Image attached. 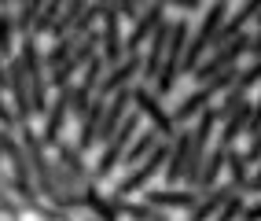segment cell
Listing matches in <instances>:
<instances>
[{
    "label": "cell",
    "instance_id": "7",
    "mask_svg": "<svg viewBox=\"0 0 261 221\" xmlns=\"http://www.w3.org/2000/svg\"><path fill=\"white\" fill-rule=\"evenodd\" d=\"M99 59L103 66H118L125 59V44H121V19L114 15V4H103V26H99Z\"/></svg>",
    "mask_w": 261,
    "mask_h": 221
},
{
    "label": "cell",
    "instance_id": "4",
    "mask_svg": "<svg viewBox=\"0 0 261 221\" xmlns=\"http://www.w3.org/2000/svg\"><path fill=\"white\" fill-rule=\"evenodd\" d=\"M136 133H140V114L129 111V114H125V122L118 126V133H114L107 144H103V155H99V162H96V169H92V177H89L92 184L103 181V177H111L114 169H118V162H121V155H125V148L133 144Z\"/></svg>",
    "mask_w": 261,
    "mask_h": 221
},
{
    "label": "cell",
    "instance_id": "2",
    "mask_svg": "<svg viewBox=\"0 0 261 221\" xmlns=\"http://www.w3.org/2000/svg\"><path fill=\"white\" fill-rule=\"evenodd\" d=\"M188 37H191V26L180 15L173 22V33H169V44H166V56H162V66H159V78H154V96H166L180 78V59H184V48H188Z\"/></svg>",
    "mask_w": 261,
    "mask_h": 221
},
{
    "label": "cell",
    "instance_id": "35",
    "mask_svg": "<svg viewBox=\"0 0 261 221\" xmlns=\"http://www.w3.org/2000/svg\"><path fill=\"white\" fill-rule=\"evenodd\" d=\"M4 89H8V74H4V63H0V96H4Z\"/></svg>",
    "mask_w": 261,
    "mask_h": 221
},
{
    "label": "cell",
    "instance_id": "1",
    "mask_svg": "<svg viewBox=\"0 0 261 221\" xmlns=\"http://www.w3.org/2000/svg\"><path fill=\"white\" fill-rule=\"evenodd\" d=\"M19 144H22V155H26L30 174L37 177V195L48 199L51 207L66 210V207H70V199L63 195L59 181H56V166H51V159H48V148L41 140V133H33L30 126H19Z\"/></svg>",
    "mask_w": 261,
    "mask_h": 221
},
{
    "label": "cell",
    "instance_id": "18",
    "mask_svg": "<svg viewBox=\"0 0 261 221\" xmlns=\"http://www.w3.org/2000/svg\"><path fill=\"white\" fill-rule=\"evenodd\" d=\"M159 144H162V137H159L154 129H140V133L133 137V144L125 148V155H121V162H118V166H125V169L140 166V162H144V159L151 155V151L159 148Z\"/></svg>",
    "mask_w": 261,
    "mask_h": 221
},
{
    "label": "cell",
    "instance_id": "25",
    "mask_svg": "<svg viewBox=\"0 0 261 221\" xmlns=\"http://www.w3.org/2000/svg\"><path fill=\"white\" fill-rule=\"evenodd\" d=\"M15 56V22H11V11L0 8V63Z\"/></svg>",
    "mask_w": 261,
    "mask_h": 221
},
{
    "label": "cell",
    "instance_id": "23",
    "mask_svg": "<svg viewBox=\"0 0 261 221\" xmlns=\"http://www.w3.org/2000/svg\"><path fill=\"white\" fill-rule=\"evenodd\" d=\"M56 159H59V169H63V174H70V177H77V181H89V169H85V162H81V155H77L74 144L59 140V144H56Z\"/></svg>",
    "mask_w": 261,
    "mask_h": 221
},
{
    "label": "cell",
    "instance_id": "36",
    "mask_svg": "<svg viewBox=\"0 0 261 221\" xmlns=\"http://www.w3.org/2000/svg\"><path fill=\"white\" fill-rule=\"evenodd\" d=\"M0 184H8V181H4V169H0Z\"/></svg>",
    "mask_w": 261,
    "mask_h": 221
},
{
    "label": "cell",
    "instance_id": "14",
    "mask_svg": "<svg viewBox=\"0 0 261 221\" xmlns=\"http://www.w3.org/2000/svg\"><path fill=\"white\" fill-rule=\"evenodd\" d=\"M169 33H173V22L169 19H162L159 26H154V33H151V48L144 52V66H140V74L147 81L159 78V66H162V56H166V44H169Z\"/></svg>",
    "mask_w": 261,
    "mask_h": 221
},
{
    "label": "cell",
    "instance_id": "12",
    "mask_svg": "<svg viewBox=\"0 0 261 221\" xmlns=\"http://www.w3.org/2000/svg\"><path fill=\"white\" fill-rule=\"evenodd\" d=\"M188 148H191V133H188V129H177V137L169 140V155H166V166H162V181L169 184V188H180L184 162H188Z\"/></svg>",
    "mask_w": 261,
    "mask_h": 221
},
{
    "label": "cell",
    "instance_id": "8",
    "mask_svg": "<svg viewBox=\"0 0 261 221\" xmlns=\"http://www.w3.org/2000/svg\"><path fill=\"white\" fill-rule=\"evenodd\" d=\"M140 66H144V52H136V56H125V59H121L118 66H111V70L99 78V85H96V96H99V100H111L114 92L129 89V85L136 81V74H140Z\"/></svg>",
    "mask_w": 261,
    "mask_h": 221
},
{
    "label": "cell",
    "instance_id": "22",
    "mask_svg": "<svg viewBox=\"0 0 261 221\" xmlns=\"http://www.w3.org/2000/svg\"><path fill=\"white\" fill-rule=\"evenodd\" d=\"M81 203L92 210V217H96V221H121V217H118V210H114V199L99 195L96 184H89V188L81 192Z\"/></svg>",
    "mask_w": 261,
    "mask_h": 221
},
{
    "label": "cell",
    "instance_id": "37",
    "mask_svg": "<svg viewBox=\"0 0 261 221\" xmlns=\"http://www.w3.org/2000/svg\"><path fill=\"white\" fill-rule=\"evenodd\" d=\"M92 221H96V217H92Z\"/></svg>",
    "mask_w": 261,
    "mask_h": 221
},
{
    "label": "cell",
    "instance_id": "20",
    "mask_svg": "<svg viewBox=\"0 0 261 221\" xmlns=\"http://www.w3.org/2000/svg\"><path fill=\"white\" fill-rule=\"evenodd\" d=\"M250 107H254L250 100H243V104H239V107H236L228 118H221V122H224V129H221V144H217V148H224V151H228V148H232V144L243 137V133H247V122H250Z\"/></svg>",
    "mask_w": 261,
    "mask_h": 221
},
{
    "label": "cell",
    "instance_id": "33",
    "mask_svg": "<svg viewBox=\"0 0 261 221\" xmlns=\"http://www.w3.org/2000/svg\"><path fill=\"white\" fill-rule=\"evenodd\" d=\"M239 221H261V199L257 203H247V210H243Z\"/></svg>",
    "mask_w": 261,
    "mask_h": 221
},
{
    "label": "cell",
    "instance_id": "6",
    "mask_svg": "<svg viewBox=\"0 0 261 221\" xmlns=\"http://www.w3.org/2000/svg\"><path fill=\"white\" fill-rule=\"evenodd\" d=\"M133 111L140 114V118H151V129L159 133L162 140H173V137H177V126H173L169 111L162 107V100L154 96L147 85H133Z\"/></svg>",
    "mask_w": 261,
    "mask_h": 221
},
{
    "label": "cell",
    "instance_id": "34",
    "mask_svg": "<svg viewBox=\"0 0 261 221\" xmlns=\"http://www.w3.org/2000/svg\"><path fill=\"white\" fill-rule=\"evenodd\" d=\"M250 56H254V59H261V26L250 33Z\"/></svg>",
    "mask_w": 261,
    "mask_h": 221
},
{
    "label": "cell",
    "instance_id": "27",
    "mask_svg": "<svg viewBox=\"0 0 261 221\" xmlns=\"http://www.w3.org/2000/svg\"><path fill=\"white\" fill-rule=\"evenodd\" d=\"M243 210H247V195L232 192L228 199L221 203V210L214 214V221H239V217H243Z\"/></svg>",
    "mask_w": 261,
    "mask_h": 221
},
{
    "label": "cell",
    "instance_id": "29",
    "mask_svg": "<svg viewBox=\"0 0 261 221\" xmlns=\"http://www.w3.org/2000/svg\"><path fill=\"white\" fill-rule=\"evenodd\" d=\"M224 166H228V181L236 184V188H243V181L250 177V166L243 162V155H236V151H228V159H224Z\"/></svg>",
    "mask_w": 261,
    "mask_h": 221
},
{
    "label": "cell",
    "instance_id": "21",
    "mask_svg": "<svg viewBox=\"0 0 261 221\" xmlns=\"http://www.w3.org/2000/svg\"><path fill=\"white\" fill-rule=\"evenodd\" d=\"M114 210L118 217H129V221H169L166 210L147 207V203H133V199H114Z\"/></svg>",
    "mask_w": 261,
    "mask_h": 221
},
{
    "label": "cell",
    "instance_id": "24",
    "mask_svg": "<svg viewBox=\"0 0 261 221\" xmlns=\"http://www.w3.org/2000/svg\"><path fill=\"white\" fill-rule=\"evenodd\" d=\"M37 11H41V0H30V4H22L19 11L11 15V22H15V33H19V37H30V33H33V22H37Z\"/></svg>",
    "mask_w": 261,
    "mask_h": 221
},
{
    "label": "cell",
    "instance_id": "5",
    "mask_svg": "<svg viewBox=\"0 0 261 221\" xmlns=\"http://www.w3.org/2000/svg\"><path fill=\"white\" fill-rule=\"evenodd\" d=\"M166 155H169V140H162L140 166H133L129 177H121V181L114 184V195H111V199H129L133 192H144L147 184H151V177H159V169L166 166Z\"/></svg>",
    "mask_w": 261,
    "mask_h": 221
},
{
    "label": "cell",
    "instance_id": "28",
    "mask_svg": "<svg viewBox=\"0 0 261 221\" xmlns=\"http://www.w3.org/2000/svg\"><path fill=\"white\" fill-rule=\"evenodd\" d=\"M257 81H261V59H250V66H243V70H239V78H236V89H239L243 96H247Z\"/></svg>",
    "mask_w": 261,
    "mask_h": 221
},
{
    "label": "cell",
    "instance_id": "3",
    "mask_svg": "<svg viewBox=\"0 0 261 221\" xmlns=\"http://www.w3.org/2000/svg\"><path fill=\"white\" fill-rule=\"evenodd\" d=\"M228 19V8L224 4H214L210 11L202 15V22L195 26V37H188V48H184V59H180V78L184 74H191L195 66L202 63V56H206V48H210V41H214V33L221 30V22Z\"/></svg>",
    "mask_w": 261,
    "mask_h": 221
},
{
    "label": "cell",
    "instance_id": "26",
    "mask_svg": "<svg viewBox=\"0 0 261 221\" xmlns=\"http://www.w3.org/2000/svg\"><path fill=\"white\" fill-rule=\"evenodd\" d=\"M59 11H63V4H41V11H37V22H33V33L30 37H41V33H51V26L59 22Z\"/></svg>",
    "mask_w": 261,
    "mask_h": 221
},
{
    "label": "cell",
    "instance_id": "10",
    "mask_svg": "<svg viewBox=\"0 0 261 221\" xmlns=\"http://www.w3.org/2000/svg\"><path fill=\"white\" fill-rule=\"evenodd\" d=\"M4 74H8V92H11V104H15V118H19V126H26V118L33 111H30V81H26L19 56H11L4 63Z\"/></svg>",
    "mask_w": 261,
    "mask_h": 221
},
{
    "label": "cell",
    "instance_id": "17",
    "mask_svg": "<svg viewBox=\"0 0 261 221\" xmlns=\"http://www.w3.org/2000/svg\"><path fill=\"white\" fill-rule=\"evenodd\" d=\"M103 107H107V100H99V96H92V104H89V111L81 114V129H77V155L81 151H89L92 144H96V129H99V118H103Z\"/></svg>",
    "mask_w": 261,
    "mask_h": 221
},
{
    "label": "cell",
    "instance_id": "30",
    "mask_svg": "<svg viewBox=\"0 0 261 221\" xmlns=\"http://www.w3.org/2000/svg\"><path fill=\"white\" fill-rule=\"evenodd\" d=\"M0 129H4V133H19V118H15V107L4 104V96H0Z\"/></svg>",
    "mask_w": 261,
    "mask_h": 221
},
{
    "label": "cell",
    "instance_id": "32",
    "mask_svg": "<svg viewBox=\"0 0 261 221\" xmlns=\"http://www.w3.org/2000/svg\"><path fill=\"white\" fill-rule=\"evenodd\" d=\"M243 162H247V166H250V162H261V129L250 137V148L243 151Z\"/></svg>",
    "mask_w": 261,
    "mask_h": 221
},
{
    "label": "cell",
    "instance_id": "15",
    "mask_svg": "<svg viewBox=\"0 0 261 221\" xmlns=\"http://www.w3.org/2000/svg\"><path fill=\"white\" fill-rule=\"evenodd\" d=\"M199 203V192L191 188H147V207L159 210H191Z\"/></svg>",
    "mask_w": 261,
    "mask_h": 221
},
{
    "label": "cell",
    "instance_id": "11",
    "mask_svg": "<svg viewBox=\"0 0 261 221\" xmlns=\"http://www.w3.org/2000/svg\"><path fill=\"white\" fill-rule=\"evenodd\" d=\"M166 15H169V8H162V4H154V8H144V11H140V19L133 22L129 37L121 41V44H125V56H136V52H140L144 41L154 33V26H159V22L166 19Z\"/></svg>",
    "mask_w": 261,
    "mask_h": 221
},
{
    "label": "cell",
    "instance_id": "16",
    "mask_svg": "<svg viewBox=\"0 0 261 221\" xmlns=\"http://www.w3.org/2000/svg\"><path fill=\"white\" fill-rule=\"evenodd\" d=\"M232 192H239V188H236L232 181H224V184H217V188H210L206 195H199V203L191 207V217H188V221H210V217L221 210V203L228 199Z\"/></svg>",
    "mask_w": 261,
    "mask_h": 221
},
{
    "label": "cell",
    "instance_id": "19",
    "mask_svg": "<svg viewBox=\"0 0 261 221\" xmlns=\"http://www.w3.org/2000/svg\"><path fill=\"white\" fill-rule=\"evenodd\" d=\"M224 159H228V151H224V148H214L210 155H206V162H202V169H199V181H195V188H191V192L206 195L210 188H217V184H221V169H224Z\"/></svg>",
    "mask_w": 261,
    "mask_h": 221
},
{
    "label": "cell",
    "instance_id": "31",
    "mask_svg": "<svg viewBox=\"0 0 261 221\" xmlns=\"http://www.w3.org/2000/svg\"><path fill=\"white\" fill-rule=\"evenodd\" d=\"M239 195H261V162H257V169L243 181V188H239Z\"/></svg>",
    "mask_w": 261,
    "mask_h": 221
},
{
    "label": "cell",
    "instance_id": "9",
    "mask_svg": "<svg viewBox=\"0 0 261 221\" xmlns=\"http://www.w3.org/2000/svg\"><path fill=\"white\" fill-rule=\"evenodd\" d=\"M70 122V89H59L56 96L48 100V111H44V129H41V140L44 148L51 144L56 148L63 140V126Z\"/></svg>",
    "mask_w": 261,
    "mask_h": 221
},
{
    "label": "cell",
    "instance_id": "13",
    "mask_svg": "<svg viewBox=\"0 0 261 221\" xmlns=\"http://www.w3.org/2000/svg\"><path fill=\"white\" fill-rule=\"evenodd\" d=\"M214 89H210V85H202V89H195V92H188L184 100H180V104L177 107H173L169 111V118H173V126H177V129H184V122H191V118H199L206 107H214Z\"/></svg>",
    "mask_w": 261,
    "mask_h": 221
}]
</instances>
